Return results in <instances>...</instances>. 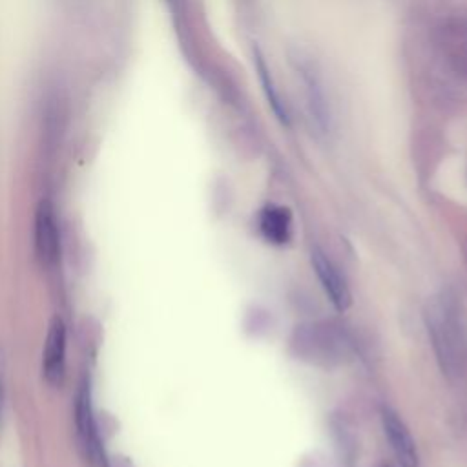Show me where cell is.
<instances>
[{
    "label": "cell",
    "instance_id": "cell-1",
    "mask_svg": "<svg viewBox=\"0 0 467 467\" xmlns=\"http://www.w3.org/2000/svg\"><path fill=\"white\" fill-rule=\"evenodd\" d=\"M425 323L438 365L445 376H456L463 359V336L456 301L451 294L434 297L425 310Z\"/></svg>",
    "mask_w": 467,
    "mask_h": 467
},
{
    "label": "cell",
    "instance_id": "cell-2",
    "mask_svg": "<svg viewBox=\"0 0 467 467\" xmlns=\"http://www.w3.org/2000/svg\"><path fill=\"white\" fill-rule=\"evenodd\" d=\"M290 352L301 361L334 367L347 358L348 343L332 323H301L290 336Z\"/></svg>",
    "mask_w": 467,
    "mask_h": 467
},
{
    "label": "cell",
    "instance_id": "cell-3",
    "mask_svg": "<svg viewBox=\"0 0 467 467\" xmlns=\"http://www.w3.org/2000/svg\"><path fill=\"white\" fill-rule=\"evenodd\" d=\"M290 64L294 66L297 77L301 78L305 86V97L306 106L312 115V119L317 122L321 130H325L330 124V106L327 100V91L321 77V69L312 55H308L303 49H292L288 53Z\"/></svg>",
    "mask_w": 467,
    "mask_h": 467
},
{
    "label": "cell",
    "instance_id": "cell-4",
    "mask_svg": "<svg viewBox=\"0 0 467 467\" xmlns=\"http://www.w3.org/2000/svg\"><path fill=\"white\" fill-rule=\"evenodd\" d=\"M434 38L447 67L467 80V11L443 18L436 26Z\"/></svg>",
    "mask_w": 467,
    "mask_h": 467
},
{
    "label": "cell",
    "instance_id": "cell-5",
    "mask_svg": "<svg viewBox=\"0 0 467 467\" xmlns=\"http://www.w3.org/2000/svg\"><path fill=\"white\" fill-rule=\"evenodd\" d=\"M35 250L44 266L57 265L60 257V224L49 199H42L35 213Z\"/></svg>",
    "mask_w": 467,
    "mask_h": 467
},
{
    "label": "cell",
    "instance_id": "cell-6",
    "mask_svg": "<svg viewBox=\"0 0 467 467\" xmlns=\"http://www.w3.org/2000/svg\"><path fill=\"white\" fill-rule=\"evenodd\" d=\"M75 423H77V432L82 441V447L86 454L93 462H104V451L100 445V432L99 425L95 420V410L91 403V392L89 385L86 381L80 383L75 398Z\"/></svg>",
    "mask_w": 467,
    "mask_h": 467
},
{
    "label": "cell",
    "instance_id": "cell-7",
    "mask_svg": "<svg viewBox=\"0 0 467 467\" xmlns=\"http://www.w3.org/2000/svg\"><path fill=\"white\" fill-rule=\"evenodd\" d=\"M66 325L55 316L47 327L42 350V374L51 387H60L66 379Z\"/></svg>",
    "mask_w": 467,
    "mask_h": 467
},
{
    "label": "cell",
    "instance_id": "cell-8",
    "mask_svg": "<svg viewBox=\"0 0 467 467\" xmlns=\"http://www.w3.org/2000/svg\"><path fill=\"white\" fill-rule=\"evenodd\" d=\"M381 427L385 432V438L400 462L401 467H418L420 456L416 441L405 425V421L400 418L398 412H394L390 407L381 409Z\"/></svg>",
    "mask_w": 467,
    "mask_h": 467
},
{
    "label": "cell",
    "instance_id": "cell-9",
    "mask_svg": "<svg viewBox=\"0 0 467 467\" xmlns=\"http://www.w3.org/2000/svg\"><path fill=\"white\" fill-rule=\"evenodd\" d=\"M310 261H312V268H314V272H316V275H317L325 294L328 296L330 303L337 310H347L350 306V303H352V296H350V290H348L345 279L341 277L337 266L319 248H312Z\"/></svg>",
    "mask_w": 467,
    "mask_h": 467
},
{
    "label": "cell",
    "instance_id": "cell-10",
    "mask_svg": "<svg viewBox=\"0 0 467 467\" xmlns=\"http://www.w3.org/2000/svg\"><path fill=\"white\" fill-rule=\"evenodd\" d=\"M257 224L261 235L272 244H285L292 237V213L285 206H265L259 213Z\"/></svg>",
    "mask_w": 467,
    "mask_h": 467
},
{
    "label": "cell",
    "instance_id": "cell-11",
    "mask_svg": "<svg viewBox=\"0 0 467 467\" xmlns=\"http://www.w3.org/2000/svg\"><path fill=\"white\" fill-rule=\"evenodd\" d=\"M255 67H257L259 78H261V82H263V86H265L266 99L270 100V104H272L275 115H277L283 122H286V120H288V119H286V109L283 108V102H281V99H279V95H277V91H275L274 80H272V77H270V73H268V69H266V64H265V60H263V57H261L259 53H255Z\"/></svg>",
    "mask_w": 467,
    "mask_h": 467
},
{
    "label": "cell",
    "instance_id": "cell-12",
    "mask_svg": "<svg viewBox=\"0 0 467 467\" xmlns=\"http://www.w3.org/2000/svg\"><path fill=\"white\" fill-rule=\"evenodd\" d=\"M381 467H389V465H381Z\"/></svg>",
    "mask_w": 467,
    "mask_h": 467
}]
</instances>
